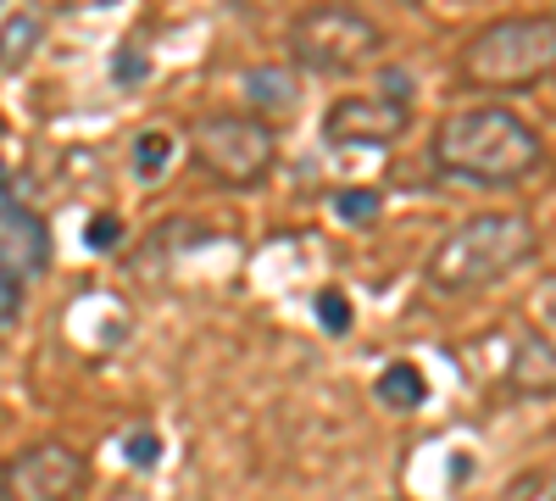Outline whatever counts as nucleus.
Returning <instances> with one entry per match:
<instances>
[{"instance_id":"1","label":"nucleus","mask_w":556,"mask_h":501,"mask_svg":"<svg viewBox=\"0 0 556 501\" xmlns=\"http://www.w3.org/2000/svg\"><path fill=\"white\" fill-rule=\"evenodd\" d=\"M545 156L534 123H523L506 107H462L434 128V162L451 178H468V185L501 190L518 185L523 173H534Z\"/></svg>"},{"instance_id":"2","label":"nucleus","mask_w":556,"mask_h":501,"mask_svg":"<svg viewBox=\"0 0 556 501\" xmlns=\"http://www.w3.org/2000/svg\"><path fill=\"white\" fill-rule=\"evenodd\" d=\"M540 251V235L534 223L518 217V212H484V217H468L434 246L429 256V285L445 290V296H462V290H484V285H501L506 273H518L523 262H534Z\"/></svg>"},{"instance_id":"3","label":"nucleus","mask_w":556,"mask_h":501,"mask_svg":"<svg viewBox=\"0 0 556 501\" xmlns=\"http://www.w3.org/2000/svg\"><path fill=\"white\" fill-rule=\"evenodd\" d=\"M456 67L473 89H529L556 73V17H495L462 45Z\"/></svg>"},{"instance_id":"4","label":"nucleus","mask_w":556,"mask_h":501,"mask_svg":"<svg viewBox=\"0 0 556 501\" xmlns=\"http://www.w3.org/2000/svg\"><path fill=\"white\" fill-rule=\"evenodd\" d=\"M384 51V34L374 17H362L351 7H312L290 23V57L312 73L351 78L362 67H374Z\"/></svg>"},{"instance_id":"5","label":"nucleus","mask_w":556,"mask_h":501,"mask_svg":"<svg viewBox=\"0 0 556 501\" xmlns=\"http://www.w3.org/2000/svg\"><path fill=\"white\" fill-rule=\"evenodd\" d=\"M190 146H195V167L212 173L217 185L228 190H251L267 178L273 156H278V140H273V128L251 112H212L195 123L190 134Z\"/></svg>"},{"instance_id":"6","label":"nucleus","mask_w":556,"mask_h":501,"mask_svg":"<svg viewBox=\"0 0 556 501\" xmlns=\"http://www.w3.org/2000/svg\"><path fill=\"white\" fill-rule=\"evenodd\" d=\"M84 485H89L84 451H73L62 440H45L0 468V496L7 501H78Z\"/></svg>"},{"instance_id":"7","label":"nucleus","mask_w":556,"mask_h":501,"mask_svg":"<svg viewBox=\"0 0 556 501\" xmlns=\"http://www.w3.org/2000/svg\"><path fill=\"white\" fill-rule=\"evenodd\" d=\"M406 123H412V112L395 96H340L323 112V134L334 146H390L406 134Z\"/></svg>"},{"instance_id":"8","label":"nucleus","mask_w":556,"mask_h":501,"mask_svg":"<svg viewBox=\"0 0 556 501\" xmlns=\"http://www.w3.org/2000/svg\"><path fill=\"white\" fill-rule=\"evenodd\" d=\"M0 262H7L23 285L34 279V273H45V262H51L45 217L34 206H23L17 196H7V190H0Z\"/></svg>"},{"instance_id":"9","label":"nucleus","mask_w":556,"mask_h":501,"mask_svg":"<svg viewBox=\"0 0 556 501\" xmlns=\"http://www.w3.org/2000/svg\"><path fill=\"white\" fill-rule=\"evenodd\" d=\"M506 379L518 396H556V335L551 329H529L506 362Z\"/></svg>"},{"instance_id":"10","label":"nucleus","mask_w":556,"mask_h":501,"mask_svg":"<svg viewBox=\"0 0 556 501\" xmlns=\"http://www.w3.org/2000/svg\"><path fill=\"white\" fill-rule=\"evenodd\" d=\"M245 101H251L256 112H267V117H285V112H295V101H301V84H295L290 67H251V73H245Z\"/></svg>"},{"instance_id":"11","label":"nucleus","mask_w":556,"mask_h":501,"mask_svg":"<svg viewBox=\"0 0 556 501\" xmlns=\"http://www.w3.org/2000/svg\"><path fill=\"white\" fill-rule=\"evenodd\" d=\"M424 374L412 368V362H390V368L379 374V401L395 406V413H412V406H424Z\"/></svg>"},{"instance_id":"12","label":"nucleus","mask_w":556,"mask_h":501,"mask_svg":"<svg viewBox=\"0 0 556 501\" xmlns=\"http://www.w3.org/2000/svg\"><path fill=\"white\" fill-rule=\"evenodd\" d=\"M34 45H39V17L17 12V17L0 23V73H17V67L28 62Z\"/></svg>"},{"instance_id":"13","label":"nucleus","mask_w":556,"mask_h":501,"mask_svg":"<svg viewBox=\"0 0 556 501\" xmlns=\"http://www.w3.org/2000/svg\"><path fill=\"white\" fill-rule=\"evenodd\" d=\"M167 162H173V140H167L162 128H146V134L134 140V173L151 185V178H162V173H167Z\"/></svg>"},{"instance_id":"14","label":"nucleus","mask_w":556,"mask_h":501,"mask_svg":"<svg viewBox=\"0 0 556 501\" xmlns=\"http://www.w3.org/2000/svg\"><path fill=\"white\" fill-rule=\"evenodd\" d=\"M334 212H340L345 223H374V217L384 212V196H379V190H340V196H334Z\"/></svg>"},{"instance_id":"15","label":"nucleus","mask_w":556,"mask_h":501,"mask_svg":"<svg viewBox=\"0 0 556 501\" xmlns=\"http://www.w3.org/2000/svg\"><path fill=\"white\" fill-rule=\"evenodd\" d=\"M17 306H23V279L0 262V340L12 335V324H17Z\"/></svg>"},{"instance_id":"16","label":"nucleus","mask_w":556,"mask_h":501,"mask_svg":"<svg viewBox=\"0 0 556 501\" xmlns=\"http://www.w3.org/2000/svg\"><path fill=\"white\" fill-rule=\"evenodd\" d=\"M89 251H117L123 246V217H112V212H96L89 217Z\"/></svg>"},{"instance_id":"17","label":"nucleus","mask_w":556,"mask_h":501,"mask_svg":"<svg viewBox=\"0 0 556 501\" xmlns=\"http://www.w3.org/2000/svg\"><path fill=\"white\" fill-rule=\"evenodd\" d=\"M317 317H323V329H329V335H345L351 329V301L340 290H323L317 296Z\"/></svg>"},{"instance_id":"18","label":"nucleus","mask_w":556,"mask_h":501,"mask_svg":"<svg viewBox=\"0 0 556 501\" xmlns=\"http://www.w3.org/2000/svg\"><path fill=\"white\" fill-rule=\"evenodd\" d=\"M112 78H117V84H139V78H146V57H139L134 45H123L117 62H112Z\"/></svg>"},{"instance_id":"19","label":"nucleus","mask_w":556,"mask_h":501,"mask_svg":"<svg viewBox=\"0 0 556 501\" xmlns=\"http://www.w3.org/2000/svg\"><path fill=\"white\" fill-rule=\"evenodd\" d=\"M156 458H162V440H156V435H134V440H128V463H134V468H151Z\"/></svg>"}]
</instances>
